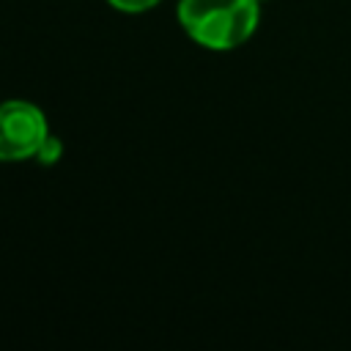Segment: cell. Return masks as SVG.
<instances>
[{
    "mask_svg": "<svg viewBox=\"0 0 351 351\" xmlns=\"http://www.w3.org/2000/svg\"><path fill=\"white\" fill-rule=\"evenodd\" d=\"M178 22L206 49H233L258 27V0H181Z\"/></svg>",
    "mask_w": 351,
    "mask_h": 351,
    "instance_id": "6da1fadb",
    "label": "cell"
},
{
    "mask_svg": "<svg viewBox=\"0 0 351 351\" xmlns=\"http://www.w3.org/2000/svg\"><path fill=\"white\" fill-rule=\"evenodd\" d=\"M49 126L44 112L30 101H3L0 104V162H22L38 154Z\"/></svg>",
    "mask_w": 351,
    "mask_h": 351,
    "instance_id": "7a4b0ae2",
    "label": "cell"
},
{
    "mask_svg": "<svg viewBox=\"0 0 351 351\" xmlns=\"http://www.w3.org/2000/svg\"><path fill=\"white\" fill-rule=\"evenodd\" d=\"M60 154H63V143L58 140V137H47L44 140V145L38 148V154H36V159L41 162V165H52V162H58L60 159Z\"/></svg>",
    "mask_w": 351,
    "mask_h": 351,
    "instance_id": "3957f363",
    "label": "cell"
},
{
    "mask_svg": "<svg viewBox=\"0 0 351 351\" xmlns=\"http://www.w3.org/2000/svg\"><path fill=\"white\" fill-rule=\"evenodd\" d=\"M110 5L121 8V11H129V14H137V11H148L154 8L159 0H107Z\"/></svg>",
    "mask_w": 351,
    "mask_h": 351,
    "instance_id": "277c9868",
    "label": "cell"
}]
</instances>
